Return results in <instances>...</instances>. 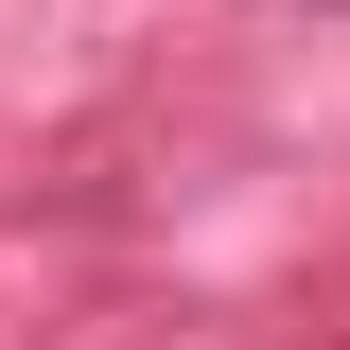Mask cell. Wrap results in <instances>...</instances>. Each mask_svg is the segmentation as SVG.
<instances>
[{"instance_id":"6da1fadb","label":"cell","mask_w":350,"mask_h":350,"mask_svg":"<svg viewBox=\"0 0 350 350\" xmlns=\"http://www.w3.org/2000/svg\"><path fill=\"white\" fill-rule=\"evenodd\" d=\"M315 18H350V0H315Z\"/></svg>"}]
</instances>
